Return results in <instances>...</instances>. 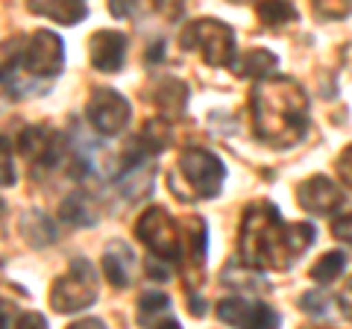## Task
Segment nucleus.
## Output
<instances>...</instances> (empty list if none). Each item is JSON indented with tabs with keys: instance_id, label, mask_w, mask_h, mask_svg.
<instances>
[{
	"instance_id": "obj_18",
	"label": "nucleus",
	"mask_w": 352,
	"mask_h": 329,
	"mask_svg": "<svg viewBox=\"0 0 352 329\" xmlns=\"http://www.w3.org/2000/svg\"><path fill=\"white\" fill-rule=\"evenodd\" d=\"M273 68H276V56H273L270 50H261V47L247 50V56L235 65L238 76H270Z\"/></svg>"
},
{
	"instance_id": "obj_20",
	"label": "nucleus",
	"mask_w": 352,
	"mask_h": 329,
	"mask_svg": "<svg viewBox=\"0 0 352 329\" xmlns=\"http://www.w3.org/2000/svg\"><path fill=\"white\" fill-rule=\"evenodd\" d=\"M344 270H346V256L340 253V250H332V253L320 256V262L311 268V279L320 282V285H329V282H335Z\"/></svg>"
},
{
	"instance_id": "obj_5",
	"label": "nucleus",
	"mask_w": 352,
	"mask_h": 329,
	"mask_svg": "<svg viewBox=\"0 0 352 329\" xmlns=\"http://www.w3.org/2000/svg\"><path fill=\"white\" fill-rule=\"evenodd\" d=\"M97 300V273L88 259H74L71 268L53 282L50 306L62 315L88 309Z\"/></svg>"
},
{
	"instance_id": "obj_9",
	"label": "nucleus",
	"mask_w": 352,
	"mask_h": 329,
	"mask_svg": "<svg viewBox=\"0 0 352 329\" xmlns=\"http://www.w3.org/2000/svg\"><path fill=\"white\" fill-rule=\"evenodd\" d=\"M217 317L235 329H279L282 317L264 303H252L247 297H229L217 306Z\"/></svg>"
},
{
	"instance_id": "obj_26",
	"label": "nucleus",
	"mask_w": 352,
	"mask_h": 329,
	"mask_svg": "<svg viewBox=\"0 0 352 329\" xmlns=\"http://www.w3.org/2000/svg\"><path fill=\"white\" fill-rule=\"evenodd\" d=\"M15 329H47V321H44L38 312H27V315H21V317H18Z\"/></svg>"
},
{
	"instance_id": "obj_11",
	"label": "nucleus",
	"mask_w": 352,
	"mask_h": 329,
	"mask_svg": "<svg viewBox=\"0 0 352 329\" xmlns=\"http://www.w3.org/2000/svg\"><path fill=\"white\" fill-rule=\"evenodd\" d=\"M62 136L56 133V129L50 127H27L24 136H21V153L36 164V168H53L59 159H62Z\"/></svg>"
},
{
	"instance_id": "obj_10",
	"label": "nucleus",
	"mask_w": 352,
	"mask_h": 329,
	"mask_svg": "<svg viewBox=\"0 0 352 329\" xmlns=\"http://www.w3.org/2000/svg\"><path fill=\"white\" fill-rule=\"evenodd\" d=\"M296 200L311 215H335L344 206V194L329 177L317 173V177H308L296 185Z\"/></svg>"
},
{
	"instance_id": "obj_28",
	"label": "nucleus",
	"mask_w": 352,
	"mask_h": 329,
	"mask_svg": "<svg viewBox=\"0 0 352 329\" xmlns=\"http://www.w3.org/2000/svg\"><path fill=\"white\" fill-rule=\"evenodd\" d=\"M68 329H106V323H103V321H97V317H82V321L71 323Z\"/></svg>"
},
{
	"instance_id": "obj_12",
	"label": "nucleus",
	"mask_w": 352,
	"mask_h": 329,
	"mask_svg": "<svg viewBox=\"0 0 352 329\" xmlns=\"http://www.w3.org/2000/svg\"><path fill=\"white\" fill-rule=\"evenodd\" d=\"M88 53L97 71L115 74L126 59V36L120 30H97L88 41Z\"/></svg>"
},
{
	"instance_id": "obj_27",
	"label": "nucleus",
	"mask_w": 352,
	"mask_h": 329,
	"mask_svg": "<svg viewBox=\"0 0 352 329\" xmlns=\"http://www.w3.org/2000/svg\"><path fill=\"white\" fill-rule=\"evenodd\" d=\"M338 306H340V309H344V315H346L349 321H352V279H349V285L344 288V294H340V297H338Z\"/></svg>"
},
{
	"instance_id": "obj_14",
	"label": "nucleus",
	"mask_w": 352,
	"mask_h": 329,
	"mask_svg": "<svg viewBox=\"0 0 352 329\" xmlns=\"http://www.w3.org/2000/svg\"><path fill=\"white\" fill-rule=\"evenodd\" d=\"M153 103H156L159 109H164V112H182L185 103H188V89H185L182 80H176V76H164V80L156 83V89H153Z\"/></svg>"
},
{
	"instance_id": "obj_2",
	"label": "nucleus",
	"mask_w": 352,
	"mask_h": 329,
	"mask_svg": "<svg viewBox=\"0 0 352 329\" xmlns=\"http://www.w3.org/2000/svg\"><path fill=\"white\" fill-rule=\"evenodd\" d=\"M252 127L264 145L291 147L305 136L308 100L288 76H270L252 89Z\"/></svg>"
},
{
	"instance_id": "obj_1",
	"label": "nucleus",
	"mask_w": 352,
	"mask_h": 329,
	"mask_svg": "<svg viewBox=\"0 0 352 329\" xmlns=\"http://www.w3.org/2000/svg\"><path fill=\"white\" fill-rule=\"evenodd\" d=\"M314 241L311 224H285L279 209L267 200L252 203L241 221V256L250 268L285 270Z\"/></svg>"
},
{
	"instance_id": "obj_17",
	"label": "nucleus",
	"mask_w": 352,
	"mask_h": 329,
	"mask_svg": "<svg viewBox=\"0 0 352 329\" xmlns=\"http://www.w3.org/2000/svg\"><path fill=\"white\" fill-rule=\"evenodd\" d=\"M168 309H170L168 294H162V291H147L144 297L138 300V323L147 326V329H153L156 323H162L164 317H170Z\"/></svg>"
},
{
	"instance_id": "obj_8",
	"label": "nucleus",
	"mask_w": 352,
	"mask_h": 329,
	"mask_svg": "<svg viewBox=\"0 0 352 329\" xmlns=\"http://www.w3.org/2000/svg\"><path fill=\"white\" fill-rule=\"evenodd\" d=\"M85 115H88L91 127L100 136H118V133H124V129L129 127L132 106H129L126 97H120L112 89H97L94 97L88 100Z\"/></svg>"
},
{
	"instance_id": "obj_24",
	"label": "nucleus",
	"mask_w": 352,
	"mask_h": 329,
	"mask_svg": "<svg viewBox=\"0 0 352 329\" xmlns=\"http://www.w3.org/2000/svg\"><path fill=\"white\" fill-rule=\"evenodd\" d=\"M338 173H340V182L346 185V189L352 191V145L340 153V159H338Z\"/></svg>"
},
{
	"instance_id": "obj_16",
	"label": "nucleus",
	"mask_w": 352,
	"mask_h": 329,
	"mask_svg": "<svg viewBox=\"0 0 352 329\" xmlns=\"http://www.w3.org/2000/svg\"><path fill=\"white\" fill-rule=\"evenodd\" d=\"M21 235H24L27 244H32V247H47V244H53V238H56V226H53L47 215L30 212V215H24V221H21Z\"/></svg>"
},
{
	"instance_id": "obj_15",
	"label": "nucleus",
	"mask_w": 352,
	"mask_h": 329,
	"mask_svg": "<svg viewBox=\"0 0 352 329\" xmlns=\"http://www.w3.org/2000/svg\"><path fill=\"white\" fill-rule=\"evenodd\" d=\"M30 12L71 27V24H76V21H82L88 15V9H85V3H76V0H68V3H50V0H44V3H30Z\"/></svg>"
},
{
	"instance_id": "obj_23",
	"label": "nucleus",
	"mask_w": 352,
	"mask_h": 329,
	"mask_svg": "<svg viewBox=\"0 0 352 329\" xmlns=\"http://www.w3.org/2000/svg\"><path fill=\"white\" fill-rule=\"evenodd\" d=\"M300 306H302V309L308 312V315H317V317H323L326 315V297H323V294H317V291H308L305 294V297L300 300Z\"/></svg>"
},
{
	"instance_id": "obj_4",
	"label": "nucleus",
	"mask_w": 352,
	"mask_h": 329,
	"mask_svg": "<svg viewBox=\"0 0 352 329\" xmlns=\"http://www.w3.org/2000/svg\"><path fill=\"white\" fill-rule=\"evenodd\" d=\"M135 235L144 241L147 250L159 262H176L185 259V235L179 224L162 209V206H153L144 215L138 217L135 224Z\"/></svg>"
},
{
	"instance_id": "obj_29",
	"label": "nucleus",
	"mask_w": 352,
	"mask_h": 329,
	"mask_svg": "<svg viewBox=\"0 0 352 329\" xmlns=\"http://www.w3.org/2000/svg\"><path fill=\"white\" fill-rule=\"evenodd\" d=\"M153 329H182V326H179V323H176V321H173V317H164V321H162V323H156V326H153Z\"/></svg>"
},
{
	"instance_id": "obj_25",
	"label": "nucleus",
	"mask_w": 352,
	"mask_h": 329,
	"mask_svg": "<svg viewBox=\"0 0 352 329\" xmlns=\"http://www.w3.org/2000/svg\"><path fill=\"white\" fill-rule=\"evenodd\" d=\"M332 233H335L340 241H346V244H352V212H346V215L335 217V224H332Z\"/></svg>"
},
{
	"instance_id": "obj_30",
	"label": "nucleus",
	"mask_w": 352,
	"mask_h": 329,
	"mask_svg": "<svg viewBox=\"0 0 352 329\" xmlns=\"http://www.w3.org/2000/svg\"><path fill=\"white\" fill-rule=\"evenodd\" d=\"M0 329H6V315L0 312Z\"/></svg>"
},
{
	"instance_id": "obj_7",
	"label": "nucleus",
	"mask_w": 352,
	"mask_h": 329,
	"mask_svg": "<svg viewBox=\"0 0 352 329\" xmlns=\"http://www.w3.org/2000/svg\"><path fill=\"white\" fill-rule=\"evenodd\" d=\"M62 62H65V45L50 30H38L21 47V65L32 76H56L62 71Z\"/></svg>"
},
{
	"instance_id": "obj_13",
	"label": "nucleus",
	"mask_w": 352,
	"mask_h": 329,
	"mask_svg": "<svg viewBox=\"0 0 352 329\" xmlns=\"http://www.w3.org/2000/svg\"><path fill=\"white\" fill-rule=\"evenodd\" d=\"M132 268H135V256L126 241H112L103 253V273L115 288H126L132 279Z\"/></svg>"
},
{
	"instance_id": "obj_22",
	"label": "nucleus",
	"mask_w": 352,
	"mask_h": 329,
	"mask_svg": "<svg viewBox=\"0 0 352 329\" xmlns=\"http://www.w3.org/2000/svg\"><path fill=\"white\" fill-rule=\"evenodd\" d=\"M15 182V159H12V145L9 138L0 136V185Z\"/></svg>"
},
{
	"instance_id": "obj_6",
	"label": "nucleus",
	"mask_w": 352,
	"mask_h": 329,
	"mask_svg": "<svg viewBox=\"0 0 352 329\" xmlns=\"http://www.w3.org/2000/svg\"><path fill=\"white\" fill-rule=\"evenodd\" d=\"M179 41H182V47H197L203 53V59L208 65H214V68L232 65L235 59V32L214 18L194 21L191 27H185Z\"/></svg>"
},
{
	"instance_id": "obj_19",
	"label": "nucleus",
	"mask_w": 352,
	"mask_h": 329,
	"mask_svg": "<svg viewBox=\"0 0 352 329\" xmlns=\"http://www.w3.org/2000/svg\"><path fill=\"white\" fill-rule=\"evenodd\" d=\"M65 221H71V224H94L97 221V209L91 206V200L82 194V191H76V194H71L68 200L62 203V212H59Z\"/></svg>"
},
{
	"instance_id": "obj_21",
	"label": "nucleus",
	"mask_w": 352,
	"mask_h": 329,
	"mask_svg": "<svg viewBox=\"0 0 352 329\" xmlns=\"http://www.w3.org/2000/svg\"><path fill=\"white\" fill-rule=\"evenodd\" d=\"M256 12H258V18L264 21V24L273 27V30H279L285 24H291V21H296V9L291 3H258Z\"/></svg>"
},
{
	"instance_id": "obj_3",
	"label": "nucleus",
	"mask_w": 352,
	"mask_h": 329,
	"mask_svg": "<svg viewBox=\"0 0 352 329\" xmlns=\"http://www.w3.org/2000/svg\"><path fill=\"white\" fill-rule=\"evenodd\" d=\"M226 180V168L212 150L188 147L182 150L176 171L170 173V189L182 200H208L220 191Z\"/></svg>"
}]
</instances>
